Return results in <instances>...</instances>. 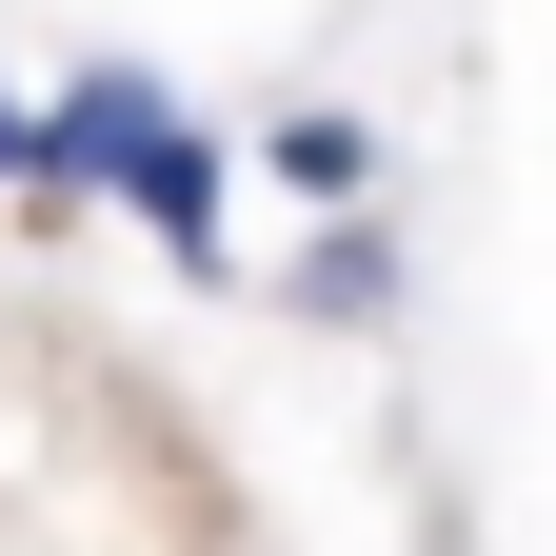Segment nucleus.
I'll return each instance as SVG.
<instances>
[{"label": "nucleus", "instance_id": "obj_1", "mask_svg": "<svg viewBox=\"0 0 556 556\" xmlns=\"http://www.w3.org/2000/svg\"><path fill=\"white\" fill-rule=\"evenodd\" d=\"M119 219L160 239L179 278H239V219H219V139H199V119H160V139L119 160Z\"/></svg>", "mask_w": 556, "mask_h": 556}, {"label": "nucleus", "instance_id": "obj_2", "mask_svg": "<svg viewBox=\"0 0 556 556\" xmlns=\"http://www.w3.org/2000/svg\"><path fill=\"white\" fill-rule=\"evenodd\" d=\"M278 299H299L318 338H378V318H397V219H378V199H338V219L278 258Z\"/></svg>", "mask_w": 556, "mask_h": 556}, {"label": "nucleus", "instance_id": "obj_4", "mask_svg": "<svg viewBox=\"0 0 556 556\" xmlns=\"http://www.w3.org/2000/svg\"><path fill=\"white\" fill-rule=\"evenodd\" d=\"M0 199H21V100H0Z\"/></svg>", "mask_w": 556, "mask_h": 556}, {"label": "nucleus", "instance_id": "obj_3", "mask_svg": "<svg viewBox=\"0 0 556 556\" xmlns=\"http://www.w3.org/2000/svg\"><path fill=\"white\" fill-rule=\"evenodd\" d=\"M278 179H299V199H358V179H378V139L338 119V100H299V119H278Z\"/></svg>", "mask_w": 556, "mask_h": 556}]
</instances>
